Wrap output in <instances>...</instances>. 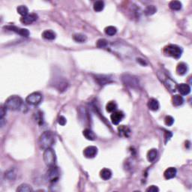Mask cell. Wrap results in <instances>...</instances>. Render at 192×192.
<instances>
[{
    "label": "cell",
    "mask_w": 192,
    "mask_h": 192,
    "mask_svg": "<svg viewBox=\"0 0 192 192\" xmlns=\"http://www.w3.org/2000/svg\"><path fill=\"white\" fill-rule=\"evenodd\" d=\"M54 143H55V135L52 132H50V131L44 132L39 137V147L44 150L48 148H51Z\"/></svg>",
    "instance_id": "1"
},
{
    "label": "cell",
    "mask_w": 192,
    "mask_h": 192,
    "mask_svg": "<svg viewBox=\"0 0 192 192\" xmlns=\"http://www.w3.org/2000/svg\"><path fill=\"white\" fill-rule=\"evenodd\" d=\"M23 105V100L20 96H10L5 103V107L7 108V110H18L21 108Z\"/></svg>",
    "instance_id": "2"
},
{
    "label": "cell",
    "mask_w": 192,
    "mask_h": 192,
    "mask_svg": "<svg viewBox=\"0 0 192 192\" xmlns=\"http://www.w3.org/2000/svg\"><path fill=\"white\" fill-rule=\"evenodd\" d=\"M164 54L168 57L179 59L182 56V49L176 44H169L164 48Z\"/></svg>",
    "instance_id": "3"
},
{
    "label": "cell",
    "mask_w": 192,
    "mask_h": 192,
    "mask_svg": "<svg viewBox=\"0 0 192 192\" xmlns=\"http://www.w3.org/2000/svg\"><path fill=\"white\" fill-rule=\"evenodd\" d=\"M43 159L47 166L51 167L55 165L57 157H56L55 152L53 150V149L48 148V149H44V152L43 154Z\"/></svg>",
    "instance_id": "4"
},
{
    "label": "cell",
    "mask_w": 192,
    "mask_h": 192,
    "mask_svg": "<svg viewBox=\"0 0 192 192\" xmlns=\"http://www.w3.org/2000/svg\"><path fill=\"white\" fill-rule=\"evenodd\" d=\"M123 83L127 86L133 89H137L139 87V80L137 78L131 74H123L122 77Z\"/></svg>",
    "instance_id": "5"
},
{
    "label": "cell",
    "mask_w": 192,
    "mask_h": 192,
    "mask_svg": "<svg viewBox=\"0 0 192 192\" xmlns=\"http://www.w3.org/2000/svg\"><path fill=\"white\" fill-rule=\"evenodd\" d=\"M42 101V95L38 92L31 93L26 98V101L28 104L32 106H37Z\"/></svg>",
    "instance_id": "6"
},
{
    "label": "cell",
    "mask_w": 192,
    "mask_h": 192,
    "mask_svg": "<svg viewBox=\"0 0 192 192\" xmlns=\"http://www.w3.org/2000/svg\"><path fill=\"white\" fill-rule=\"evenodd\" d=\"M47 179L50 182H56L59 178V171L55 165L49 167V169L47 171Z\"/></svg>",
    "instance_id": "7"
},
{
    "label": "cell",
    "mask_w": 192,
    "mask_h": 192,
    "mask_svg": "<svg viewBox=\"0 0 192 192\" xmlns=\"http://www.w3.org/2000/svg\"><path fill=\"white\" fill-rule=\"evenodd\" d=\"M95 80L99 85L104 86L110 83L113 82L112 78L108 75H104V74H97L95 76Z\"/></svg>",
    "instance_id": "8"
},
{
    "label": "cell",
    "mask_w": 192,
    "mask_h": 192,
    "mask_svg": "<svg viewBox=\"0 0 192 192\" xmlns=\"http://www.w3.org/2000/svg\"><path fill=\"white\" fill-rule=\"evenodd\" d=\"M5 29H8V30L10 31H12V32H16V33L19 34L20 35H21V36L26 37V38L29 37V32L28 31V29H21V28H18L15 26H5Z\"/></svg>",
    "instance_id": "9"
},
{
    "label": "cell",
    "mask_w": 192,
    "mask_h": 192,
    "mask_svg": "<svg viewBox=\"0 0 192 192\" xmlns=\"http://www.w3.org/2000/svg\"><path fill=\"white\" fill-rule=\"evenodd\" d=\"M125 115L120 110H116V111L113 112L111 116H110V119H111L112 123L113 125H118L122 120L124 118Z\"/></svg>",
    "instance_id": "10"
},
{
    "label": "cell",
    "mask_w": 192,
    "mask_h": 192,
    "mask_svg": "<svg viewBox=\"0 0 192 192\" xmlns=\"http://www.w3.org/2000/svg\"><path fill=\"white\" fill-rule=\"evenodd\" d=\"M98 154V149L96 146H90L88 147L85 148L83 150V155L87 158H93Z\"/></svg>",
    "instance_id": "11"
},
{
    "label": "cell",
    "mask_w": 192,
    "mask_h": 192,
    "mask_svg": "<svg viewBox=\"0 0 192 192\" xmlns=\"http://www.w3.org/2000/svg\"><path fill=\"white\" fill-rule=\"evenodd\" d=\"M37 19H38V15L35 14H30L25 17H22L20 18V22L25 25H30L36 21Z\"/></svg>",
    "instance_id": "12"
},
{
    "label": "cell",
    "mask_w": 192,
    "mask_h": 192,
    "mask_svg": "<svg viewBox=\"0 0 192 192\" xmlns=\"http://www.w3.org/2000/svg\"><path fill=\"white\" fill-rule=\"evenodd\" d=\"M177 90L182 96H187L191 93V87L186 83H181L177 86Z\"/></svg>",
    "instance_id": "13"
},
{
    "label": "cell",
    "mask_w": 192,
    "mask_h": 192,
    "mask_svg": "<svg viewBox=\"0 0 192 192\" xmlns=\"http://www.w3.org/2000/svg\"><path fill=\"white\" fill-rule=\"evenodd\" d=\"M176 173H177V171L175 168H169L164 171V176L166 179H173L174 177H176Z\"/></svg>",
    "instance_id": "14"
},
{
    "label": "cell",
    "mask_w": 192,
    "mask_h": 192,
    "mask_svg": "<svg viewBox=\"0 0 192 192\" xmlns=\"http://www.w3.org/2000/svg\"><path fill=\"white\" fill-rule=\"evenodd\" d=\"M188 71V65L185 62H180L176 67V72L179 75H184Z\"/></svg>",
    "instance_id": "15"
},
{
    "label": "cell",
    "mask_w": 192,
    "mask_h": 192,
    "mask_svg": "<svg viewBox=\"0 0 192 192\" xmlns=\"http://www.w3.org/2000/svg\"><path fill=\"white\" fill-rule=\"evenodd\" d=\"M148 107H149V110H152V111H157L159 109V103L155 98H151L148 101Z\"/></svg>",
    "instance_id": "16"
},
{
    "label": "cell",
    "mask_w": 192,
    "mask_h": 192,
    "mask_svg": "<svg viewBox=\"0 0 192 192\" xmlns=\"http://www.w3.org/2000/svg\"><path fill=\"white\" fill-rule=\"evenodd\" d=\"M41 36L42 38L46 39V40L53 41L56 38L57 35H56L55 32L52 30H45L43 32Z\"/></svg>",
    "instance_id": "17"
},
{
    "label": "cell",
    "mask_w": 192,
    "mask_h": 192,
    "mask_svg": "<svg viewBox=\"0 0 192 192\" xmlns=\"http://www.w3.org/2000/svg\"><path fill=\"white\" fill-rule=\"evenodd\" d=\"M100 176L104 180H108L112 176L111 171L110 169H107V168H104L100 172Z\"/></svg>",
    "instance_id": "18"
},
{
    "label": "cell",
    "mask_w": 192,
    "mask_h": 192,
    "mask_svg": "<svg viewBox=\"0 0 192 192\" xmlns=\"http://www.w3.org/2000/svg\"><path fill=\"white\" fill-rule=\"evenodd\" d=\"M118 132L120 136L122 137H129V135H130V129L125 125H121L118 128Z\"/></svg>",
    "instance_id": "19"
},
{
    "label": "cell",
    "mask_w": 192,
    "mask_h": 192,
    "mask_svg": "<svg viewBox=\"0 0 192 192\" xmlns=\"http://www.w3.org/2000/svg\"><path fill=\"white\" fill-rule=\"evenodd\" d=\"M172 103L175 107H179L183 104L184 99L180 95H175L172 98Z\"/></svg>",
    "instance_id": "20"
},
{
    "label": "cell",
    "mask_w": 192,
    "mask_h": 192,
    "mask_svg": "<svg viewBox=\"0 0 192 192\" xmlns=\"http://www.w3.org/2000/svg\"><path fill=\"white\" fill-rule=\"evenodd\" d=\"M83 135L89 140H95L96 139V135H95L94 132L89 129H85L83 132Z\"/></svg>",
    "instance_id": "21"
},
{
    "label": "cell",
    "mask_w": 192,
    "mask_h": 192,
    "mask_svg": "<svg viewBox=\"0 0 192 192\" xmlns=\"http://www.w3.org/2000/svg\"><path fill=\"white\" fill-rule=\"evenodd\" d=\"M158 156V151L156 149H152L147 152V159L149 162H153Z\"/></svg>",
    "instance_id": "22"
},
{
    "label": "cell",
    "mask_w": 192,
    "mask_h": 192,
    "mask_svg": "<svg viewBox=\"0 0 192 192\" xmlns=\"http://www.w3.org/2000/svg\"><path fill=\"white\" fill-rule=\"evenodd\" d=\"M73 39H74L76 42H78V43H84V42L86 41L87 38L85 35L77 33L74 34V35H73Z\"/></svg>",
    "instance_id": "23"
},
{
    "label": "cell",
    "mask_w": 192,
    "mask_h": 192,
    "mask_svg": "<svg viewBox=\"0 0 192 192\" xmlns=\"http://www.w3.org/2000/svg\"><path fill=\"white\" fill-rule=\"evenodd\" d=\"M32 191H33L32 188L28 184H22L17 188V191L19 192H30Z\"/></svg>",
    "instance_id": "24"
},
{
    "label": "cell",
    "mask_w": 192,
    "mask_h": 192,
    "mask_svg": "<svg viewBox=\"0 0 192 192\" xmlns=\"http://www.w3.org/2000/svg\"><path fill=\"white\" fill-rule=\"evenodd\" d=\"M106 110L109 113H113L117 110V104L114 101H110L106 105Z\"/></svg>",
    "instance_id": "25"
},
{
    "label": "cell",
    "mask_w": 192,
    "mask_h": 192,
    "mask_svg": "<svg viewBox=\"0 0 192 192\" xmlns=\"http://www.w3.org/2000/svg\"><path fill=\"white\" fill-rule=\"evenodd\" d=\"M104 32H105L106 35H109V36H113V35H114L116 34L117 29L115 27V26H109L104 29Z\"/></svg>",
    "instance_id": "26"
},
{
    "label": "cell",
    "mask_w": 192,
    "mask_h": 192,
    "mask_svg": "<svg viewBox=\"0 0 192 192\" xmlns=\"http://www.w3.org/2000/svg\"><path fill=\"white\" fill-rule=\"evenodd\" d=\"M17 11H18V13L20 15H21L22 17H25L26 15H29V9L25 5H20L18 6V8H17Z\"/></svg>",
    "instance_id": "27"
},
{
    "label": "cell",
    "mask_w": 192,
    "mask_h": 192,
    "mask_svg": "<svg viewBox=\"0 0 192 192\" xmlns=\"http://www.w3.org/2000/svg\"><path fill=\"white\" fill-rule=\"evenodd\" d=\"M169 6L173 11H179L182 8V3L179 1H171Z\"/></svg>",
    "instance_id": "28"
},
{
    "label": "cell",
    "mask_w": 192,
    "mask_h": 192,
    "mask_svg": "<svg viewBox=\"0 0 192 192\" xmlns=\"http://www.w3.org/2000/svg\"><path fill=\"white\" fill-rule=\"evenodd\" d=\"M104 8V2L103 1H96L93 5V8L96 12H100L103 11Z\"/></svg>",
    "instance_id": "29"
},
{
    "label": "cell",
    "mask_w": 192,
    "mask_h": 192,
    "mask_svg": "<svg viewBox=\"0 0 192 192\" xmlns=\"http://www.w3.org/2000/svg\"><path fill=\"white\" fill-rule=\"evenodd\" d=\"M156 11H157V8L154 5H148L145 9L144 12L146 15L149 16V15H154Z\"/></svg>",
    "instance_id": "30"
},
{
    "label": "cell",
    "mask_w": 192,
    "mask_h": 192,
    "mask_svg": "<svg viewBox=\"0 0 192 192\" xmlns=\"http://www.w3.org/2000/svg\"><path fill=\"white\" fill-rule=\"evenodd\" d=\"M107 41L106 39L101 38L99 40H98V41L96 42V46L98 48H104L107 46Z\"/></svg>",
    "instance_id": "31"
},
{
    "label": "cell",
    "mask_w": 192,
    "mask_h": 192,
    "mask_svg": "<svg viewBox=\"0 0 192 192\" xmlns=\"http://www.w3.org/2000/svg\"><path fill=\"white\" fill-rule=\"evenodd\" d=\"M164 123L168 126L173 125V124L174 123V119L171 116H167L164 119Z\"/></svg>",
    "instance_id": "32"
},
{
    "label": "cell",
    "mask_w": 192,
    "mask_h": 192,
    "mask_svg": "<svg viewBox=\"0 0 192 192\" xmlns=\"http://www.w3.org/2000/svg\"><path fill=\"white\" fill-rule=\"evenodd\" d=\"M5 178L8 179L9 180H14L15 179V176H16V174H15V171L11 170V171H8L7 173H5Z\"/></svg>",
    "instance_id": "33"
},
{
    "label": "cell",
    "mask_w": 192,
    "mask_h": 192,
    "mask_svg": "<svg viewBox=\"0 0 192 192\" xmlns=\"http://www.w3.org/2000/svg\"><path fill=\"white\" fill-rule=\"evenodd\" d=\"M66 119L65 118V117L63 116H60L59 117V119H58V122H59V125H65V124H66Z\"/></svg>",
    "instance_id": "34"
},
{
    "label": "cell",
    "mask_w": 192,
    "mask_h": 192,
    "mask_svg": "<svg viewBox=\"0 0 192 192\" xmlns=\"http://www.w3.org/2000/svg\"><path fill=\"white\" fill-rule=\"evenodd\" d=\"M146 191L147 192H157L159 191V189L157 186H155V185H151V186H149Z\"/></svg>",
    "instance_id": "35"
},
{
    "label": "cell",
    "mask_w": 192,
    "mask_h": 192,
    "mask_svg": "<svg viewBox=\"0 0 192 192\" xmlns=\"http://www.w3.org/2000/svg\"><path fill=\"white\" fill-rule=\"evenodd\" d=\"M6 110H7V108H6L5 107H2L1 111H0V119L4 118L5 115L6 114Z\"/></svg>",
    "instance_id": "36"
},
{
    "label": "cell",
    "mask_w": 192,
    "mask_h": 192,
    "mask_svg": "<svg viewBox=\"0 0 192 192\" xmlns=\"http://www.w3.org/2000/svg\"><path fill=\"white\" fill-rule=\"evenodd\" d=\"M165 138H166V142L168 141V140H170V138H171V137H172V134L170 132H166V133H165Z\"/></svg>",
    "instance_id": "37"
}]
</instances>
